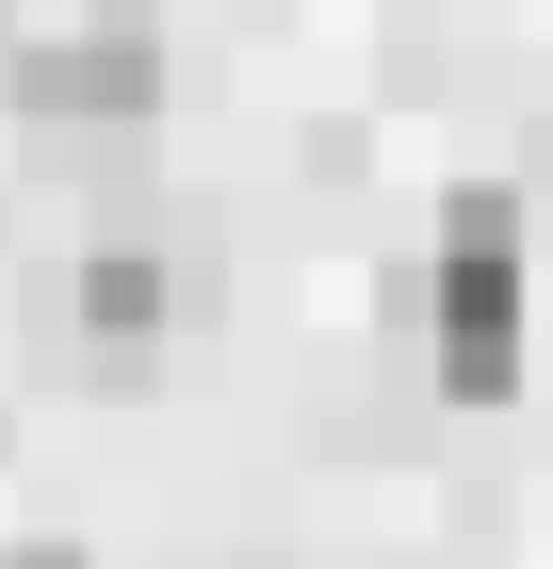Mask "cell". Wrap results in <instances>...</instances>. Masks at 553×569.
Returning a JSON list of instances; mask_svg holds the SVG:
<instances>
[{
    "instance_id": "cell-1",
    "label": "cell",
    "mask_w": 553,
    "mask_h": 569,
    "mask_svg": "<svg viewBox=\"0 0 553 569\" xmlns=\"http://www.w3.org/2000/svg\"><path fill=\"white\" fill-rule=\"evenodd\" d=\"M424 375L456 407H505L521 391V196H488L472 179L456 212H440V261H424Z\"/></svg>"
},
{
    "instance_id": "cell-2",
    "label": "cell",
    "mask_w": 553,
    "mask_h": 569,
    "mask_svg": "<svg viewBox=\"0 0 553 569\" xmlns=\"http://www.w3.org/2000/svg\"><path fill=\"white\" fill-rule=\"evenodd\" d=\"M17 131H147L164 114V33L147 17H82V33H33L0 66Z\"/></svg>"
},
{
    "instance_id": "cell-3",
    "label": "cell",
    "mask_w": 553,
    "mask_h": 569,
    "mask_svg": "<svg viewBox=\"0 0 553 569\" xmlns=\"http://www.w3.org/2000/svg\"><path fill=\"white\" fill-rule=\"evenodd\" d=\"M66 309H82V358H98V375H130V358H164L213 293H196V261H164V244H98Z\"/></svg>"
},
{
    "instance_id": "cell-4",
    "label": "cell",
    "mask_w": 553,
    "mask_h": 569,
    "mask_svg": "<svg viewBox=\"0 0 553 569\" xmlns=\"http://www.w3.org/2000/svg\"><path fill=\"white\" fill-rule=\"evenodd\" d=\"M0 569H82V553H66V537H17V553H0Z\"/></svg>"
}]
</instances>
